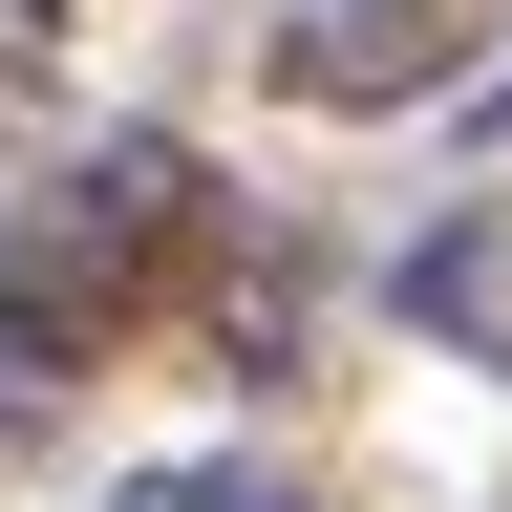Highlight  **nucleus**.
<instances>
[{
    "label": "nucleus",
    "instance_id": "nucleus-5",
    "mask_svg": "<svg viewBox=\"0 0 512 512\" xmlns=\"http://www.w3.org/2000/svg\"><path fill=\"white\" fill-rule=\"evenodd\" d=\"M107 512H299L278 470H150V491H107Z\"/></svg>",
    "mask_w": 512,
    "mask_h": 512
},
{
    "label": "nucleus",
    "instance_id": "nucleus-2",
    "mask_svg": "<svg viewBox=\"0 0 512 512\" xmlns=\"http://www.w3.org/2000/svg\"><path fill=\"white\" fill-rule=\"evenodd\" d=\"M491 22L512 0H278V107H320V128H384V107H427V86H470L491 64Z\"/></svg>",
    "mask_w": 512,
    "mask_h": 512
},
{
    "label": "nucleus",
    "instance_id": "nucleus-3",
    "mask_svg": "<svg viewBox=\"0 0 512 512\" xmlns=\"http://www.w3.org/2000/svg\"><path fill=\"white\" fill-rule=\"evenodd\" d=\"M64 86H86V22H64V0H0V150H43Z\"/></svg>",
    "mask_w": 512,
    "mask_h": 512
},
{
    "label": "nucleus",
    "instance_id": "nucleus-6",
    "mask_svg": "<svg viewBox=\"0 0 512 512\" xmlns=\"http://www.w3.org/2000/svg\"><path fill=\"white\" fill-rule=\"evenodd\" d=\"M22 448H43V384H22V363H0V470H22Z\"/></svg>",
    "mask_w": 512,
    "mask_h": 512
},
{
    "label": "nucleus",
    "instance_id": "nucleus-4",
    "mask_svg": "<svg viewBox=\"0 0 512 512\" xmlns=\"http://www.w3.org/2000/svg\"><path fill=\"white\" fill-rule=\"evenodd\" d=\"M406 299H427V320H470V342H512V235H448Z\"/></svg>",
    "mask_w": 512,
    "mask_h": 512
},
{
    "label": "nucleus",
    "instance_id": "nucleus-1",
    "mask_svg": "<svg viewBox=\"0 0 512 512\" xmlns=\"http://www.w3.org/2000/svg\"><path fill=\"white\" fill-rule=\"evenodd\" d=\"M235 192L171 150V128H107V150H0V363L22 384H86L128 363L150 320L192 299Z\"/></svg>",
    "mask_w": 512,
    "mask_h": 512
}]
</instances>
